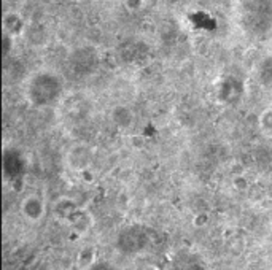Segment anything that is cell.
Wrapping results in <instances>:
<instances>
[{
  "label": "cell",
  "mask_w": 272,
  "mask_h": 270,
  "mask_svg": "<svg viewBox=\"0 0 272 270\" xmlns=\"http://www.w3.org/2000/svg\"><path fill=\"white\" fill-rule=\"evenodd\" d=\"M24 215H26L29 220H40L43 215V202L39 197H29L27 201H24L23 203Z\"/></svg>",
  "instance_id": "6da1fadb"
},
{
  "label": "cell",
  "mask_w": 272,
  "mask_h": 270,
  "mask_svg": "<svg viewBox=\"0 0 272 270\" xmlns=\"http://www.w3.org/2000/svg\"><path fill=\"white\" fill-rule=\"evenodd\" d=\"M261 127L263 131L268 134V135H272V108L271 110H266L261 116Z\"/></svg>",
  "instance_id": "7a4b0ae2"
}]
</instances>
